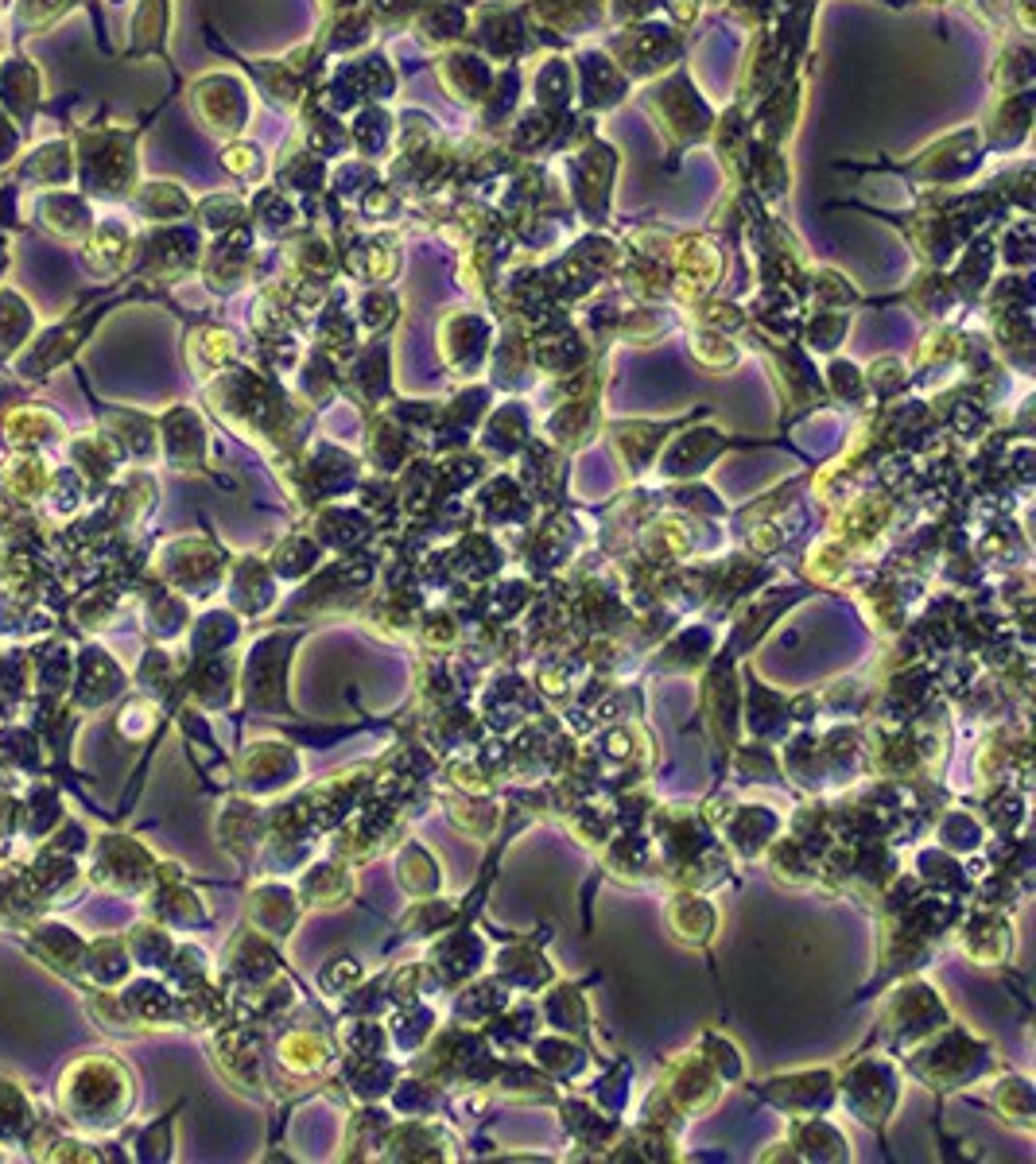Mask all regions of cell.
<instances>
[{
	"label": "cell",
	"mask_w": 1036,
	"mask_h": 1164,
	"mask_svg": "<svg viewBox=\"0 0 1036 1164\" xmlns=\"http://www.w3.org/2000/svg\"><path fill=\"white\" fill-rule=\"evenodd\" d=\"M129 1072L117 1060H110V1055H82L78 1064H71V1072L62 1075L58 1103L71 1114L75 1126L110 1129L129 1110Z\"/></svg>",
	"instance_id": "1"
},
{
	"label": "cell",
	"mask_w": 1036,
	"mask_h": 1164,
	"mask_svg": "<svg viewBox=\"0 0 1036 1164\" xmlns=\"http://www.w3.org/2000/svg\"><path fill=\"white\" fill-rule=\"evenodd\" d=\"M4 431H8L12 443L24 446V443H36V439H47V435L55 431V420L43 416V412H32V407H16V412H8Z\"/></svg>",
	"instance_id": "3"
},
{
	"label": "cell",
	"mask_w": 1036,
	"mask_h": 1164,
	"mask_svg": "<svg viewBox=\"0 0 1036 1164\" xmlns=\"http://www.w3.org/2000/svg\"><path fill=\"white\" fill-rule=\"evenodd\" d=\"M279 1055H284V1064H292V1068H299V1072H311V1068H318L322 1060H327V1052H322V1044H318L315 1036H288L284 1044H279Z\"/></svg>",
	"instance_id": "4"
},
{
	"label": "cell",
	"mask_w": 1036,
	"mask_h": 1164,
	"mask_svg": "<svg viewBox=\"0 0 1036 1164\" xmlns=\"http://www.w3.org/2000/svg\"><path fill=\"white\" fill-rule=\"evenodd\" d=\"M4 489L19 501H39L43 489H47V466L32 459V455H24V459H16L4 470Z\"/></svg>",
	"instance_id": "2"
}]
</instances>
